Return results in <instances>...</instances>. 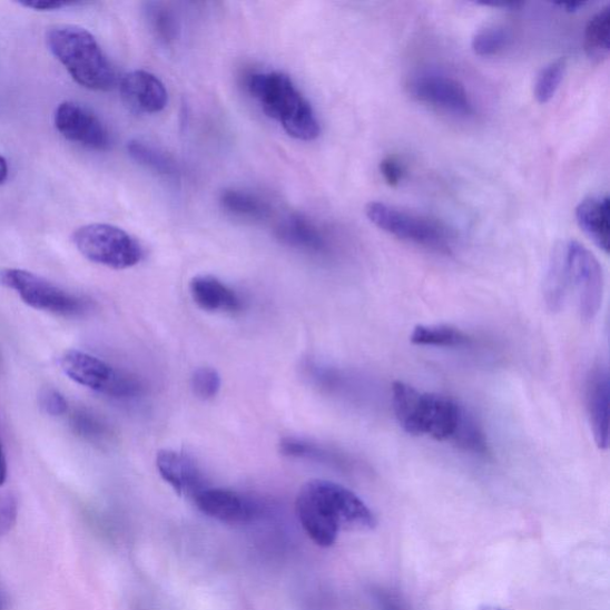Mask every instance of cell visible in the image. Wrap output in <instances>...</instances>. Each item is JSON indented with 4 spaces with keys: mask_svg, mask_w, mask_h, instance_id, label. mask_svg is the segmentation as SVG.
Masks as SVG:
<instances>
[{
    "mask_svg": "<svg viewBox=\"0 0 610 610\" xmlns=\"http://www.w3.org/2000/svg\"><path fill=\"white\" fill-rule=\"evenodd\" d=\"M301 527L321 548H331L342 531H371L377 520L350 489L325 480L305 483L296 499Z\"/></svg>",
    "mask_w": 610,
    "mask_h": 610,
    "instance_id": "1",
    "label": "cell"
},
{
    "mask_svg": "<svg viewBox=\"0 0 610 610\" xmlns=\"http://www.w3.org/2000/svg\"><path fill=\"white\" fill-rule=\"evenodd\" d=\"M393 406L404 432L450 443L468 413L464 405L450 397L423 393L400 381L393 385Z\"/></svg>",
    "mask_w": 610,
    "mask_h": 610,
    "instance_id": "2",
    "label": "cell"
},
{
    "mask_svg": "<svg viewBox=\"0 0 610 610\" xmlns=\"http://www.w3.org/2000/svg\"><path fill=\"white\" fill-rule=\"evenodd\" d=\"M247 88L263 111L291 137L302 141L318 138L321 128L316 114L289 76L281 72L253 75Z\"/></svg>",
    "mask_w": 610,
    "mask_h": 610,
    "instance_id": "3",
    "label": "cell"
},
{
    "mask_svg": "<svg viewBox=\"0 0 610 610\" xmlns=\"http://www.w3.org/2000/svg\"><path fill=\"white\" fill-rule=\"evenodd\" d=\"M50 52L82 88L109 91L116 72L92 33L77 26H56L47 32Z\"/></svg>",
    "mask_w": 610,
    "mask_h": 610,
    "instance_id": "4",
    "label": "cell"
},
{
    "mask_svg": "<svg viewBox=\"0 0 610 610\" xmlns=\"http://www.w3.org/2000/svg\"><path fill=\"white\" fill-rule=\"evenodd\" d=\"M371 224L397 239L451 256L452 236L447 228L435 219L405 211L382 201H371L365 208Z\"/></svg>",
    "mask_w": 610,
    "mask_h": 610,
    "instance_id": "5",
    "label": "cell"
},
{
    "mask_svg": "<svg viewBox=\"0 0 610 610\" xmlns=\"http://www.w3.org/2000/svg\"><path fill=\"white\" fill-rule=\"evenodd\" d=\"M0 285L14 292L29 307L37 311L62 317H79L92 309V303L88 298L66 292L26 269H0Z\"/></svg>",
    "mask_w": 610,
    "mask_h": 610,
    "instance_id": "6",
    "label": "cell"
},
{
    "mask_svg": "<svg viewBox=\"0 0 610 610\" xmlns=\"http://www.w3.org/2000/svg\"><path fill=\"white\" fill-rule=\"evenodd\" d=\"M73 243L85 258L114 269L137 266L144 258V249L138 240L111 225L80 227L73 235Z\"/></svg>",
    "mask_w": 610,
    "mask_h": 610,
    "instance_id": "7",
    "label": "cell"
},
{
    "mask_svg": "<svg viewBox=\"0 0 610 610\" xmlns=\"http://www.w3.org/2000/svg\"><path fill=\"white\" fill-rule=\"evenodd\" d=\"M65 375L94 392L114 399H134L144 392L138 378L81 351H67L60 360Z\"/></svg>",
    "mask_w": 610,
    "mask_h": 610,
    "instance_id": "8",
    "label": "cell"
},
{
    "mask_svg": "<svg viewBox=\"0 0 610 610\" xmlns=\"http://www.w3.org/2000/svg\"><path fill=\"white\" fill-rule=\"evenodd\" d=\"M569 268L570 293L578 296L579 313L583 321L594 319L604 293L603 269L598 258L578 242H564Z\"/></svg>",
    "mask_w": 610,
    "mask_h": 610,
    "instance_id": "9",
    "label": "cell"
},
{
    "mask_svg": "<svg viewBox=\"0 0 610 610\" xmlns=\"http://www.w3.org/2000/svg\"><path fill=\"white\" fill-rule=\"evenodd\" d=\"M410 94L420 104L430 106L456 118H470L476 112L464 83L443 72L422 71L413 76Z\"/></svg>",
    "mask_w": 610,
    "mask_h": 610,
    "instance_id": "10",
    "label": "cell"
},
{
    "mask_svg": "<svg viewBox=\"0 0 610 610\" xmlns=\"http://www.w3.org/2000/svg\"><path fill=\"white\" fill-rule=\"evenodd\" d=\"M55 124L66 140L94 150H106L111 138L106 125L89 109L63 101L56 111Z\"/></svg>",
    "mask_w": 610,
    "mask_h": 610,
    "instance_id": "11",
    "label": "cell"
},
{
    "mask_svg": "<svg viewBox=\"0 0 610 610\" xmlns=\"http://www.w3.org/2000/svg\"><path fill=\"white\" fill-rule=\"evenodd\" d=\"M193 501L203 514L226 523L248 522L257 513L250 500L223 488H203Z\"/></svg>",
    "mask_w": 610,
    "mask_h": 610,
    "instance_id": "12",
    "label": "cell"
},
{
    "mask_svg": "<svg viewBox=\"0 0 610 610\" xmlns=\"http://www.w3.org/2000/svg\"><path fill=\"white\" fill-rule=\"evenodd\" d=\"M120 91L125 106L134 114H158L167 106L165 85L157 76L147 71H132L125 76Z\"/></svg>",
    "mask_w": 610,
    "mask_h": 610,
    "instance_id": "13",
    "label": "cell"
},
{
    "mask_svg": "<svg viewBox=\"0 0 610 610\" xmlns=\"http://www.w3.org/2000/svg\"><path fill=\"white\" fill-rule=\"evenodd\" d=\"M157 469L161 479L171 485L179 496L193 500L199 490L206 488L197 464L188 454L161 450L157 454Z\"/></svg>",
    "mask_w": 610,
    "mask_h": 610,
    "instance_id": "14",
    "label": "cell"
},
{
    "mask_svg": "<svg viewBox=\"0 0 610 610\" xmlns=\"http://www.w3.org/2000/svg\"><path fill=\"white\" fill-rule=\"evenodd\" d=\"M586 403L592 433L599 449L609 444V374L607 366L599 364L591 370L586 387Z\"/></svg>",
    "mask_w": 610,
    "mask_h": 610,
    "instance_id": "15",
    "label": "cell"
},
{
    "mask_svg": "<svg viewBox=\"0 0 610 610\" xmlns=\"http://www.w3.org/2000/svg\"><path fill=\"white\" fill-rule=\"evenodd\" d=\"M190 294L203 311L209 313L237 314L244 303L239 294L213 276H197L190 283Z\"/></svg>",
    "mask_w": 610,
    "mask_h": 610,
    "instance_id": "16",
    "label": "cell"
},
{
    "mask_svg": "<svg viewBox=\"0 0 610 610\" xmlns=\"http://www.w3.org/2000/svg\"><path fill=\"white\" fill-rule=\"evenodd\" d=\"M278 240L286 246L309 254H325L329 244L327 236L308 217L292 215L283 219L276 230Z\"/></svg>",
    "mask_w": 610,
    "mask_h": 610,
    "instance_id": "17",
    "label": "cell"
},
{
    "mask_svg": "<svg viewBox=\"0 0 610 610\" xmlns=\"http://www.w3.org/2000/svg\"><path fill=\"white\" fill-rule=\"evenodd\" d=\"M609 197L589 196L575 208V222L581 230L604 253L609 252Z\"/></svg>",
    "mask_w": 610,
    "mask_h": 610,
    "instance_id": "18",
    "label": "cell"
},
{
    "mask_svg": "<svg viewBox=\"0 0 610 610\" xmlns=\"http://www.w3.org/2000/svg\"><path fill=\"white\" fill-rule=\"evenodd\" d=\"M569 295V268L563 242L553 248L544 282V298L548 309L552 313L561 312Z\"/></svg>",
    "mask_w": 610,
    "mask_h": 610,
    "instance_id": "19",
    "label": "cell"
},
{
    "mask_svg": "<svg viewBox=\"0 0 610 610\" xmlns=\"http://www.w3.org/2000/svg\"><path fill=\"white\" fill-rule=\"evenodd\" d=\"M279 451L285 456L315 461L341 469H345L351 464L348 456L341 451L294 436L282 439Z\"/></svg>",
    "mask_w": 610,
    "mask_h": 610,
    "instance_id": "20",
    "label": "cell"
},
{
    "mask_svg": "<svg viewBox=\"0 0 610 610\" xmlns=\"http://www.w3.org/2000/svg\"><path fill=\"white\" fill-rule=\"evenodd\" d=\"M417 346L461 348L473 344V338L460 328L449 325H420L411 335Z\"/></svg>",
    "mask_w": 610,
    "mask_h": 610,
    "instance_id": "21",
    "label": "cell"
},
{
    "mask_svg": "<svg viewBox=\"0 0 610 610\" xmlns=\"http://www.w3.org/2000/svg\"><path fill=\"white\" fill-rule=\"evenodd\" d=\"M144 12L152 38L164 46L176 42L179 37V21L171 7L161 2H148Z\"/></svg>",
    "mask_w": 610,
    "mask_h": 610,
    "instance_id": "22",
    "label": "cell"
},
{
    "mask_svg": "<svg viewBox=\"0 0 610 610\" xmlns=\"http://www.w3.org/2000/svg\"><path fill=\"white\" fill-rule=\"evenodd\" d=\"M219 203L228 214L249 222L262 223L270 216L268 203L246 191L226 190L219 197Z\"/></svg>",
    "mask_w": 610,
    "mask_h": 610,
    "instance_id": "23",
    "label": "cell"
},
{
    "mask_svg": "<svg viewBox=\"0 0 610 610\" xmlns=\"http://www.w3.org/2000/svg\"><path fill=\"white\" fill-rule=\"evenodd\" d=\"M584 52L596 62H601L610 50V8L606 7L589 20L584 30Z\"/></svg>",
    "mask_w": 610,
    "mask_h": 610,
    "instance_id": "24",
    "label": "cell"
},
{
    "mask_svg": "<svg viewBox=\"0 0 610 610\" xmlns=\"http://www.w3.org/2000/svg\"><path fill=\"white\" fill-rule=\"evenodd\" d=\"M513 41L512 31L502 26H489L474 33L471 48L473 53L482 58L499 56Z\"/></svg>",
    "mask_w": 610,
    "mask_h": 610,
    "instance_id": "25",
    "label": "cell"
},
{
    "mask_svg": "<svg viewBox=\"0 0 610 610\" xmlns=\"http://www.w3.org/2000/svg\"><path fill=\"white\" fill-rule=\"evenodd\" d=\"M127 149L132 160L151 169V171L166 177L177 175L175 161L156 147H151L141 141H130Z\"/></svg>",
    "mask_w": 610,
    "mask_h": 610,
    "instance_id": "26",
    "label": "cell"
},
{
    "mask_svg": "<svg viewBox=\"0 0 610 610\" xmlns=\"http://www.w3.org/2000/svg\"><path fill=\"white\" fill-rule=\"evenodd\" d=\"M567 62L559 59L550 62L537 76L534 82V97L540 105H547L554 97L564 79Z\"/></svg>",
    "mask_w": 610,
    "mask_h": 610,
    "instance_id": "27",
    "label": "cell"
},
{
    "mask_svg": "<svg viewBox=\"0 0 610 610\" xmlns=\"http://www.w3.org/2000/svg\"><path fill=\"white\" fill-rule=\"evenodd\" d=\"M71 423L75 432L83 439L90 440V442H106L110 436L107 423L88 411L75 413Z\"/></svg>",
    "mask_w": 610,
    "mask_h": 610,
    "instance_id": "28",
    "label": "cell"
},
{
    "mask_svg": "<svg viewBox=\"0 0 610 610\" xmlns=\"http://www.w3.org/2000/svg\"><path fill=\"white\" fill-rule=\"evenodd\" d=\"M222 376H219L217 370L209 366L198 367L191 377L193 392L203 401L216 397L219 390H222Z\"/></svg>",
    "mask_w": 610,
    "mask_h": 610,
    "instance_id": "29",
    "label": "cell"
},
{
    "mask_svg": "<svg viewBox=\"0 0 610 610\" xmlns=\"http://www.w3.org/2000/svg\"><path fill=\"white\" fill-rule=\"evenodd\" d=\"M41 409L50 416H61L69 410V403L56 388H45L40 394Z\"/></svg>",
    "mask_w": 610,
    "mask_h": 610,
    "instance_id": "30",
    "label": "cell"
},
{
    "mask_svg": "<svg viewBox=\"0 0 610 610\" xmlns=\"http://www.w3.org/2000/svg\"><path fill=\"white\" fill-rule=\"evenodd\" d=\"M17 514H19V503L13 495L8 494L0 499V537L13 529Z\"/></svg>",
    "mask_w": 610,
    "mask_h": 610,
    "instance_id": "31",
    "label": "cell"
},
{
    "mask_svg": "<svg viewBox=\"0 0 610 610\" xmlns=\"http://www.w3.org/2000/svg\"><path fill=\"white\" fill-rule=\"evenodd\" d=\"M380 171L385 183L392 188L401 184L405 175V168L402 161L395 156L384 158L380 164Z\"/></svg>",
    "mask_w": 610,
    "mask_h": 610,
    "instance_id": "32",
    "label": "cell"
},
{
    "mask_svg": "<svg viewBox=\"0 0 610 610\" xmlns=\"http://www.w3.org/2000/svg\"><path fill=\"white\" fill-rule=\"evenodd\" d=\"M22 7L38 11H53L65 8L77 7L79 2H67V0H27L20 3Z\"/></svg>",
    "mask_w": 610,
    "mask_h": 610,
    "instance_id": "33",
    "label": "cell"
},
{
    "mask_svg": "<svg viewBox=\"0 0 610 610\" xmlns=\"http://www.w3.org/2000/svg\"><path fill=\"white\" fill-rule=\"evenodd\" d=\"M8 478V465L2 443H0V486H3Z\"/></svg>",
    "mask_w": 610,
    "mask_h": 610,
    "instance_id": "34",
    "label": "cell"
},
{
    "mask_svg": "<svg viewBox=\"0 0 610 610\" xmlns=\"http://www.w3.org/2000/svg\"><path fill=\"white\" fill-rule=\"evenodd\" d=\"M553 6L558 7L559 9H562L567 12H575V11H579V10L583 9L587 6V3L586 2H575V3L559 2V3H554Z\"/></svg>",
    "mask_w": 610,
    "mask_h": 610,
    "instance_id": "35",
    "label": "cell"
},
{
    "mask_svg": "<svg viewBox=\"0 0 610 610\" xmlns=\"http://www.w3.org/2000/svg\"><path fill=\"white\" fill-rule=\"evenodd\" d=\"M382 603V610H402L401 604L399 603V600H396L393 597H386L381 600Z\"/></svg>",
    "mask_w": 610,
    "mask_h": 610,
    "instance_id": "36",
    "label": "cell"
},
{
    "mask_svg": "<svg viewBox=\"0 0 610 610\" xmlns=\"http://www.w3.org/2000/svg\"><path fill=\"white\" fill-rule=\"evenodd\" d=\"M9 176V165L6 158L0 157V184H3Z\"/></svg>",
    "mask_w": 610,
    "mask_h": 610,
    "instance_id": "37",
    "label": "cell"
}]
</instances>
